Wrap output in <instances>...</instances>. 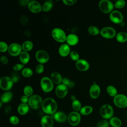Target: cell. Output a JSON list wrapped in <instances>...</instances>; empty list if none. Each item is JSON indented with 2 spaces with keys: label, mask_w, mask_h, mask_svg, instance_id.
<instances>
[{
  "label": "cell",
  "mask_w": 127,
  "mask_h": 127,
  "mask_svg": "<svg viewBox=\"0 0 127 127\" xmlns=\"http://www.w3.org/2000/svg\"><path fill=\"white\" fill-rule=\"evenodd\" d=\"M71 98L73 100H73H76V99H75V97L74 96H73H73H72L71 97Z\"/></svg>",
  "instance_id": "cell-51"
},
{
  "label": "cell",
  "mask_w": 127,
  "mask_h": 127,
  "mask_svg": "<svg viewBox=\"0 0 127 127\" xmlns=\"http://www.w3.org/2000/svg\"><path fill=\"white\" fill-rule=\"evenodd\" d=\"M29 99L28 97L26 95L22 96L21 98V101L22 102V103H26L28 101H29Z\"/></svg>",
  "instance_id": "cell-46"
},
{
  "label": "cell",
  "mask_w": 127,
  "mask_h": 127,
  "mask_svg": "<svg viewBox=\"0 0 127 127\" xmlns=\"http://www.w3.org/2000/svg\"><path fill=\"white\" fill-rule=\"evenodd\" d=\"M23 67L24 64H16L13 66V69L15 71H18L21 70Z\"/></svg>",
  "instance_id": "cell-43"
},
{
  "label": "cell",
  "mask_w": 127,
  "mask_h": 127,
  "mask_svg": "<svg viewBox=\"0 0 127 127\" xmlns=\"http://www.w3.org/2000/svg\"><path fill=\"white\" fill-rule=\"evenodd\" d=\"M13 83L11 78L7 76H3L0 80V86L2 89L7 90L12 87Z\"/></svg>",
  "instance_id": "cell-10"
},
{
  "label": "cell",
  "mask_w": 127,
  "mask_h": 127,
  "mask_svg": "<svg viewBox=\"0 0 127 127\" xmlns=\"http://www.w3.org/2000/svg\"><path fill=\"white\" fill-rule=\"evenodd\" d=\"M8 51L10 55L16 56L21 53V47L18 44L13 43L8 47Z\"/></svg>",
  "instance_id": "cell-13"
},
{
  "label": "cell",
  "mask_w": 127,
  "mask_h": 127,
  "mask_svg": "<svg viewBox=\"0 0 127 127\" xmlns=\"http://www.w3.org/2000/svg\"><path fill=\"white\" fill-rule=\"evenodd\" d=\"M51 78L52 81L56 84L60 83L61 82H62L63 80L61 74L57 71H54L51 73Z\"/></svg>",
  "instance_id": "cell-22"
},
{
  "label": "cell",
  "mask_w": 127,
  "mask_h": 127,
  "mask_svg": "<svg viewBox=\"0 0 127 127\" xmlns=\"http://www.w3.org/2000/svg\"><path fill=\"white\" fill-rule=\"evenodd\" d=\"M12 97V94L10 92L4 93L1 97V101L3 103H7L9 102Z\"/></svg>",
  "instance_id": "cell-27"
},
{
  "label": "cell",
  "mask_w": 127,
  "mask_h": 127,
  "mask_svg": "<svg viewBox=\"0 0 127 127\" xmlns=\"http://www.w3.org/2000/svg\"><path fill=\"white\" fill-rule=\"evenodd\" d=\"M62 83L64 85H65L67 87H68L69 88H72L74 86V83L73 82L70 81L67 78H64L62 80Z\"/></svg>",
  "instance_id": "cell-37"
},
{
  "label": "cell",
  "mask_w": 127,
  "mask_h": 127,
  "mask_svg": "<svg viewBox=\"0 0 127 127\" xmlns=\"http://www.w3.org/2000/svg\"><path fill=\"white\" fill-rule=\"evenodd\" d=\"M100 114L105 119H110L113 117L114 110L112 107L109 104L103 105L100 109Z\"/></svg>",
  "instance_id": "cell-3"
},
{
  "label": "cell",
  "mask_w": 127,
  "mask_h": 127,
  "mask_svg": "<svg viewBox=\"0 0 127 127\" xmlns=\"http://www.w3.org/2000/svg\"><path fill=\"white\" fill-rule=\"evenodd\" d=\"M70 57L71 58V59L74 61H77L78 60H79V55L78 54L75 52V51H71L70 52Z\"/></svg>",
  "instance_id": "cell-39"
},
{
  "label": "cell",
  "mask_w": 127,
  "mask_h": 127,
  "mask_svg": "<svg viewBox=\"0 0 127 127\" xmlns=\"http://www.w3.org/2000/svg\"><path fill=\"white\" fill-rule=\"evenodd\" d=\"M63 1L66 5H71L73 4L75 2H76V0H63Z\"/></svg>",
  "instance_id": "cell-44"
},
{
  "label": "cell",
  "mask_w": 127,
  "mask_h": 127,
  "mask_svg": "<svg viewBox=\"0 0 127 127\" xmlns=\"http://www.w3.org/2000/svg\"><path fill=\"white\" fill-rule=\"evenodd\" d=\"M54 118L56 121L58 122H64L67 119L66 115L63 112H58L54 115Z\"/></svg>",
  "instance_id": "cell-21"
},
{
  "label": "cell",
  "mask_w": 127,
  "mask_h": 127,
  "mask_svg": "<svg viewBox=\"0 0 127 127\" xmlns=\"http://www.w3.org/2000/svg\"><path fill=\"white\" fill-rule=\"evenodd\" d=\"M22 74L23 76L26 77H30L33 74V71L30 68L26 67L22 70Z\"/></svg>",
  "instance_id": "cell-34"
},
{
  "label": "cell",
  "mask_w": 127,
  "mask_h": 127,
  "mask_svg": "<svg viewBox=\"0 0 127 127\" xmlns=\"http://www.w3.org/2000/svg\"><path fill=\"white\" fill-rule=\"evenodd\" d=\"M126 5V1L124 0H117L114 6L118 9L123 8Z\"/></svg>",
  "instance_id": "cell-36"
},
{
  "label": "cell",
  "mask_w": 127,
  "mask_h": 127,
  "mask_svg": "<svg viewBox=\"0 0 127 127\" xmlns=\"http://www.w3.org/2000/svg\"><path fill=\"white\" fill-rule=\"evenodd\" d=\"M53 5V2L51 0H48L46 1L44 3V4L42 5V9L45 11L47 12L51 10V9L52 8Z\"/></svg>",
  "instance_id": "cell-29"
},
{
  "label": "cell",
  "mask_w": 127,
  "mask_h": 127,
  "mask_svg": "<svg viewBox=\"0 0 127 127\" xmlns=\"http://www.w3.org/2000/svg\"><path fill=\"white\" fill-rule=\"evenodd\" d=\"M23 92L24 94L27 96L29 97L31 96L33 93V89L30 86H26L24 87Z\"/></svg>",
  "instance_id": "cell-35"
},
{
  "label": "cell",
  "mask_w": 127,
  "mask_h": 127,
  "mask_svg": "<svg viewBox=\"0 0 127 127\" xmlns=\"http://www.w3.org/2000/svg\"><path fill=\"white\" fill-rule=\"evenodd\" d=\"M89 93L91 98L93 99L97 98L100 93V88L99 85L96 84L92 85L90 88Z\"/></svg>",
  "instance_id": "cell-17"
},
{
  "label": "cell",
  "mask_w": 127,
  "mask_h": 127,
  "mask_svg": "<svg viewBox=\"0 0 127 127\" xmlns=\"http://www.w3.org/2000/svg\"><path fill=\"white\" fill-rule=\"evenodd\" d=\"M66 41L67 44L71 46H74L77 44L78 42V37L73 34H69L66 37Z\"/></svg>",
  "instance_id": "cell-20"
},
{
  "label": "cell",
  "mask_w": 127,
  "mask_h": 127,
  "mask_svg": "<svg viewBox=\"0 0 127 127\" xmlns=\"http://www.w3.org/2000/svg\"><path fill=\"white\" fill-rule=\"evenodd\" d=\"M37 60L41 64L46 63L48 61L49 56L48 54L44 50H38L35 55Z\"/></svg>",
  "instance_id": "cell-11"
},
{
  "label": "cell",
  "mask_w": 127,
  "mask_h": 127,
  "mask_svg": "<svg viewBox=\"0 0 127 127\" xmlns=\"http://www.w3.org/2000/svg\"><path fill=\"white\" fill-rule=\"evenodd\" d=\"M68 120L71 126H76L80 121V116L76 112H72L68 115Z\"/></svg>",
  "instance_id": "cell-12"
},
{
  "label": "cell",
  "mask_w": 127,
  "mask_h": 127,
  "mask_svg": "<svg viewBox=\"0 0 127 127\" xmlns=\"http://www.w3.org/2000/svg\"><path fill=\"white\" fill-rule=\"evenodd\" d=\"M67 87L63 84H61L57 86L55 90V92L58 97L63 98L66 96L67 93Z\"/></svg>",
  "instance_id": "cell-14"
},
{
  "label": "cell",
  "mask_w": 127,
  "mask_h": 127,
  "mask_svg": "<svg viewBox=\"0 0 127 127\" xmlns=\"http://www.w3.org/2000/svg\"><path fill=\"white\" fill-rule=\"evenodd\" d=\"M107 92L108 94L111 97H115L117 95V89L112 85H109L107 88Z\"/></svg>",
  "instance_id": "cell-28"
},
{
  "label": "cell",
  "mask_w": 127,
  "mask_h": 127,
  "mask_svg": "<svg viewBox=\"0 0 127 127\" xmlns=\"http://www.w3.org/2000/svg\"><path fill=\"white\" fill-rule=\"evenodd\" d=\"M20 3H21V4H22V5H26L27 4H29V1L28 0H22V1H20Z\"/></svg>",
  "instance_id": "cell-48"
},
{
  "label": "cell",
  "mask_w": 127,
  "mask_h": 127,
  "mask_svg": "<svg viewBox=\"0 0 127 127\" xmlns=\"http://www.w3.org/2000/svg\"><path fill=\"white\" fill-rule=\"evenodd\" d=\"M21 22L22 23V24H23V25H25L27 23V19L26 18V17L25 16H22L21 17Z\"/></svg>",
  "instance_id": "cell-47"
},
{
  "label": "cell",
  "mask_w": 127,
  "mask_h": 127,
  "mask_svg": "<svg viewBox=\"0 0 127 127\" xmlns=\"http://www.w3.org/2000/svg\"><path fill=\"white\" fill-rule=\"evenodd\" d=\"M93 111V108L92 107L89 106H86L82 107L80 110V112L81 114L83 115H89L92 113Z\"/></svg>",
  "instance_id": "cell-31"
},
{
  "label": "cell",
  "mask_w": 127,
  "mask_h": 127,
  "mask_svg": "<svg viewBox=\"0 0 127 127\" xmlns=\"http://www.w3.org/2000/svg\"><path fill=\"white\" fill-rule=\"evenodd\" d=\"M116 40L120 43H124L127 41V33L125 32H119L116 36Z\"/></svg>",
  "instance_id": "cell-24"
},
{
  "label": "cell",
  "mask_w": 127,
  "mask_h": 127,
  "mask_svg": "<svg viewBox=\"0 0 127 127\" xmlns=\"http://www.w3.org/2000/svg\"><path fill=\"white\" fill-rule=\"evenodd\" d=\"M18 112L21 115H25L29 111V106L26 103H21L18 107Z\"/></svg>",
  "instance_id": "cell-23"
},
{
  "label": "cell",
  "mask_w": 127,
  "mask_h": 127,
  "mask_svg": "<svg viewBox=\"0 0 127 127\" xmlns=\"http://www.w3.org/2000/svg\"><path fill=\"white\" fill-rule=\"evenodd\" d=\"M8 49L7 45L4 42H0V51L1 52H5Z\"/></svg>",
  "instance_id": "cell-40"
},
{
  "label": "cell",
  "mask_w": 127,
  "mask_h": 127,
  "mask_svg": "<svg viewBox=\"0 0 127 127\" xmlns=\"http://www.w3.org/2000/svg\"><path fill=\"white\" fill-rule=\"evenodd\" d=\"M72 107L73 109L75 111H78L81 110V105L80 102L77 100H73L72 103Z\"/></svg>",
  "instance_id": "cell-32"
},
{
  "label": "cell",
  "mask_w": 127,
  "mask_h": 127,
  "mask_svg": "<svg viewBox=\"0 0 127 127\" xmlns=\"http://www.w3.org/2000/svg\"><path fill=\"white\" fill-rule=\"evenodd\" d=\"M33 46V45L32 42L29 41H27L24 42L23 43L22 46V48L25 52H28L30 51L32 49Z\"/></svg>",
  "instance_id": "cell-30"
},
{
  "label": "cell",
  "mask_w": 127,
  "mask_h": 127,
  "mask_svg": "<svg viewBox=\"0 0 127 127\" xmlns=\"http://www.w3.org/2000/svg\"><path fill=\"white\" fill-rule=\"evenodd\" d=\"M109 123L113 127H121L122 125V121L118 117H112L111 118Z\"/></svg>",
  "instance_id": "cell-25"
},
{
  "label": "cell",
  "mask_w": 127,
  "mask_h": 127,
  "mask_svg": "<svg viewBox=\"0 0 127 127\" xmlns=\"http://www.w3.org/2000/svg\"><path fill=\"white\" fill-rule=\"evenodd\" d=\"M0 61L2 63V64H7V63L8 62V59L6 57H5L4 56H3L0 58Z\"/></svg>",
  "instance_id": "cell-45"
},
{
  "label": "cell",
  "mask_w": 127,
  "mask_h": 127,
  "mask_svg": "<svg viewBox=\"0 0 127 127\" xmlns=\"http://www.w3.org/2000/svg\"><path fill=\"white\" fill-rule=\"evenodd\" d=\"M113 102L115 106L118 108H125L127 107V97L124 94H117L114 97Z\"/></svg>",
  "instance_id": "cell-2"
},
{
  "label": "cell",
  "mask_w": 127,
  "mask_h": 127,
  "mask_svg": "<svg viewBox=\"0 0 127 127\" xmlns=\"http://www.w3.org/2000/svg\"><path fill=\"white\" fill-rule=\"evenodd\" d=\"M19 59L22 64H27L30 59L29 54L26 52H22L19 55Z\"/></svg>",
  "instance_id": "cell-26"
},
{
  "label": "cell",
  "mask_w": 127,
  "mask_h": 127,
  "mask_svg": "<svg viewBox=\"0 0 127 127\" xmlns=\"http://www.w3.org/2000/svg\"><path fill=\"white\" fill-rule=\"evenodd\" d=\"M5 111H6V113H7V111H8V112H9V111L10 110V107H6V108H5Z\"/></svg>",
  "instance_id": "cell-50"
},
{
  "label": "cell",
  "mask_w": 127,
  "mask_h": 127,
  "mask_svg": "<svg viewBox=\"0 0 127 127\" xmlns=\"http://www.w3.org/2000/svg\"><path fill=\"white\" fill-rule=\"evenodd\" d=\"M42 109L43 111L48 114L54 113L57 109L56 102L51 98H48L45 99L42 103Z\"/></svg>",
  "instance_id": "cell-1"
},
{
  "label": "cell",
  "mask_w": 127,
  "mask_h": 127,
  "mask_svg": "<svg viewBox=\"0 0 127 127\" xmlns=\"http://www.w3.org/2000/svg\"><path fill=\"white\" fill-rule=\"evenodd\" d=\"M110 123L105 120H103L98 122L97 127H109Z\"/></svg>",
  "instance_id": "cell-38"
},
{
  "label": "cell",
  "mask_w": 127,
  "mask_h": 127,
  "mask_svg": "<svg viewBox=\"0 0 127 127\" xmlns=\"http://www.w3.org/2000/svg\"><path fill=\"white\" fill-rule=\"evenodd\" d=\"M42 103L43 102L41 97L38 95L31 96L28 101L29 106L33 109H38L41 105H42Z\"/></svg>",
  "instance_id": "cell-6"
},
{
  "label": "cell",
  "mask_w": 127,
  "mask_h": 127,
  "mask_svg": "<svg viewBox=\"0 0 127 127\" xmlns=\"http://www.w3.org/2000/svg\"><path fill=\"white\" fill-rule=\"evenodd\" d=\"M44 69V66L42 64H39L36 67L35 70L37 73H41L42 72H43Z\"/></svg>",
  "instance_id": "cell-42"
},
{
  "label": "cell",
  "mask_w": 127,
  "mask_h": 127,
  "mask_svg": "<svg viewBox=\"0 0 127 127\" xmlns=\"http://www.w3.org/2000/svg\"><path fill=\"white\" fill-rule=\"evenodd\" d=\"M29 9L33 13H39L41 11L42 7L40 4L36 1H32L28 4Z\"/></svg>",
  "instance_id": "cell-15"
},
{
  "label": "cell",
  "mask_w": 127,
  "mask_h": 127,
  "mask_svg": "<svg viewBox=\"0 0 127 127\" xmlns=\"http://www.w3.org/2000/svg\"><path fill=\"white\" fill-rule=\"evenodd\" d=\"M52 35L56 41L59 42H64L66 39L64 32L60 28H54L52 31Z\"/></svg>",
  "instance_id": "cell-5"
},
{
  "label": "cell",
  "mask_w": 127,
  "mask_h": 127,
  "mask_svg": "<svg viewBox=\"0 0 127 127\" xmlns=\"http://www.w3.org/2000/svg\"><path fill=\"white\" fill-rule=\"evenodd\" d=\"M70 52V48L68 45L64 44L62 45L59 49V53L62 57L67 56Z\"/></svg>",
  "instance_id": "cell-19"
},
{
  "label": "cell",
  "mask_w": 127,
  "mask_h": 127,
  "mask_svg": "<svg viewBox=\"0 0 127 127\" xmlns=\"http://www.w3.org/2000/svg\"><path fill=\"white\" fill-rule=\"evenodd\" d=\"M12 80L13 81V82H17L18 80V78L17 76H13L12 78Z\"/></svg>",
  "instance_id": "cell-49"
},
{
  "label": "cell",
  "mask_w": 127,
  "mask_h": 127,
  "mask_svg": "<svg viewBox=\"0 0 127 127\" xmlns=\"http://www.w3.org/2000/svg\"><path fill=\"white\" fill-rule=\"evenodd\" d=\"M114 4L108 0H102L99 3V7L102 12L105 13H111L113 8Z\"/></svg>",
  "instance_id": "cell-4"
},
{
  "label": "cell",
  "mask_w": 127,
  "mask_h": 127,
  "mask_svg": "<svg viewBox=\"0 0 127 127\" xmlns=\"http://www.w3.org/2000/svg\"><path fill=\"white\" fill-rule=\"evenodd\" d=\"M41 124L43 127H52L53 120L50 116L48 115L44 116L41 119Z\"/></svg>",
  "instance_id": "cell-18"
},
{
  "label": "cell",
  "mask_w": 127,
  "mask_h": 127,
  "mask_svg": "<svg viewBox=\"0 0 127 127\" xmlns=\"http://www.w3.org/2000/svg\"><path fill=\"white\" fill-rule=\"evenodd\" d=\"M76 66L80 71H86L89 67L88 63L83 59H79L76 63Z\"/></svg>",
  "instance_id": "cell-16"
},
{
  "label": "cell",
  "mask_w": 127,
  "mask_h": 127,
  "mask_svg": "<svg viewBox=\"0 0 127 127\" xmlns=\"http://www.w3.org/2000/svg\"><path fill=\"white\" fill-rule=\"evenodd\" d=\"M41 86L42 90L45 92H50L53 88V83L51 79L44 77L41 80Z\"/></svg>",
  "instance_id": "cell-7"
},
{
  "label": "cell",
  "mask_w": 127,
  "mask_h": 127,
  "mask_svg": "<svg viewBox=\"0 0 127 127\" xmlns=\"http://www.w3.org/2000/svg\"><path fill=\"white\" fill-rule=\"evenodd\" d=\"M88 32L93 35H98L99 33H100V31H99V29L94 26H92L89 27L88 29Z\"/></svg>",
  "instance_id": "cell-33"
},
{
  "label": "cell",
  "mask_w": 127,
  "mask_h": 127,
  "mask_svg": "<svg viewBox=\"0 0 127 127\" xmlns=\"http://www.w3.org/2000/svg\"><path fill=\"white\" fill-rule=\"evenodd\" d=\"M109 17L111 21L116 24H121L123 22V15L118 10L112 11L110 14Z\"/></svg>",
  "instance_id": "cell-8"
},
{
  "label": "cell",
  "mask_w": 127,
  "mask_h": 127,
  "mask_svg": "<svg viewBox=\"0 0 127 127\" xmlns=\"http://www.w3.org/2000/svg\"><path fill=\"white\" fill-rule=\"evenodd\" d=\"M101 36L105 38L111 39L116 36V30L114 28L111 27H105L100 31Z\"/></svg>",
  "instance_id": "cell-9"
},
{
  "label": "cell",
  "mask_w": 127,
  "mask_h": 127,
  "mask_svg": "<svg viewBox=\"0 0 127 127\" xmlns=\"http://www.w3.org/2000/svg\"><path fill=\"white\" fill-rule=\"evenodd\" d=\"M9 121L13 125H16L19 123V119L15 116H11L9 118Z\"/></svg>",
  "instance_id": "cell-41"
}]
</instances>
